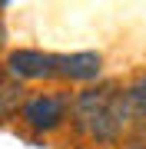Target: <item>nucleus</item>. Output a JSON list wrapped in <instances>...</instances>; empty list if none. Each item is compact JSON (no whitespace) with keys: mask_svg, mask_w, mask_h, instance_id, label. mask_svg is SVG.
<instances>
[{"mask_svg":"<svg viewBox=\"0 0 146 149\" xmlns=\"http://www.w3.org/2000/svg\"><path fill=\"white\" fill-rule=\"evenodd\" d=\"M103 73V53L96 50H76V53H57V80L93 86Z\"/></svg>","mask_w":146,"mask_h":149,"instance_id":"4","label":"nucleus"},{"mask_svg":"<svg viewBox=\"0 0 146 149\" xmlns=\"http://www.w3.org/2000/svg\"><path fill=\"white\" fill-rule=\"evenodd\" d=\"M119 90H123V86H116V83L83 86V90L73 96V106H70V119H73V126L80 129L83 136H90L93 126L103 119V113L110 109V103H113V96H116Z\"/></svg>","mask_w":146,"mask_h":149,"instance_id":"3","label":"nucleus"},{"mask_svg":"<svg viewBox=\"0 0 146 149\" xmlns=\"http://www.w3.org/2000/svg\"><path fill=\"white\" fill-rule=\"evenodd\" d=\"M0 83H3V66H0Z\"/></svg>","mask_w":146,"mask_h":149,"instance_id":"9","label":"nucleus"},{"mask_svg":"<svg viewBox=\"0 0 146 149\" xmlns=\"http://www.w3.org/2000/svg\"><path fill=\"white\" fill-rule=\"evenodd\" d=\"M3 76L17 83L57 80V53H47L37 47H17L3 56Z\"/></svg>","mask_w":146,"mask_h":149,"instance_id":"2","label":"nucleus"},{"mask_svg":"<svg viewBox=\"0 0 146 149\" xmlns=\"http://www.w3.org/2000/svg\"><path fill=\"white\" fill-rule=\"evenodd\" d=\"M70 106H73V100L63 90L30 93L27 103H23V109H20V123L30 129V133H37V136L57 133V129L70 119Z\"/></svg>","mask_w":146,"mask_h":149,"instance_id":"1","label":"nucleus"},{"mask_svg":"<svg viewBox=\"0 0 146 149\" xmlns=\"http://www.w3.org/2000/svg\"><path fill=\"white\" fill-rule=\"evenodd\" d=\"M123 93H126V103H130L133 123H146V70L136 73L133 80L123 86Z\"/></svg>","mask_w":146,"mask_h":149,"instance_id":"6","label":"nucleus"},{"mask_svg":"<svg viewBox=\"0 0 146 149\" xmlns=\"http://www.w3.org/2000/svg\"><path fill=\"white\" fill-rule=\"evenodd\" d=\"M3 40H7V30H3V20H0V47H3Z\"/></svg>","mask_w":146,"mask_h":149,"instance_id":"8","label":"nucleus"},{"mask_svg":"<svg viewBox=\"0 0 146 149\" xmlns=\"http://www.w3.org/2000/svg\"><path fill=\"white\" fill-rule=\"evenodd\" d=\"M27 96L30 93L23 90V83L3 76V83H0V123L20 119V109H23V103H27Z\"/></svg>","mask_w":146,"mask_h":149,"instance_id":"5","label":"nucleus"},{"mask_svg":"<svg viewBox=\"0 0 146 149\" xmlns=\"http://www.w3.org/2000/svg\"><path fill=\"white\" fill-rule=\"evenodd\" d=\"M123 149H146V143H130V146H123Z\"/></svg>","mask_w":146,"mask_h":149,"instance_id":"7","label":"nucleus"}]
</instances>
